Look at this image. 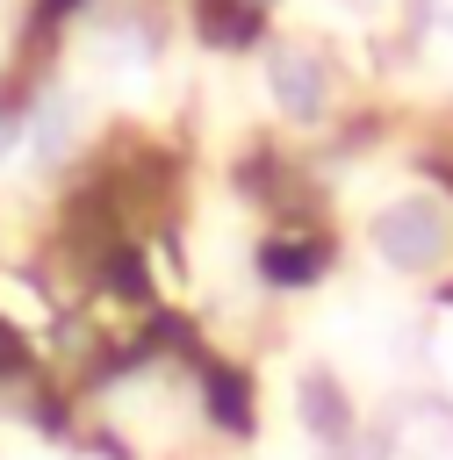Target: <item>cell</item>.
<instances>
[{"mask_svg": "<svg viewBox=\"0 0 453 460\" xmlns=\"http://www.w3.org/2000/svg\"><path fill=\"white\" fill-rule=\"evenodd\" d=\"M273 93H280L288 115H316V108H324V72H316V58L280 50V58H273Z\"/></svg>", "mask_w": 453, "mask_h": 460, "instance_id": "7a4b0ae2", "label": "cell"}, {"mask_svg": "<svg viewBox=\"0 0 453 460\" xmlns=\"http://www.w3.org/2000/svg\"><path fill=\"white\" fill-rule=\"evenodd\" d=\"M374 244H381V259H388L395 273H424V266H439V252H446V216H439L431 201H395V208L374 223Z\"/></svg>", "mask_w": 453, "mask_h": 460, "instance_id": "6da1fadb", "label": "cell"}, {"mask_svg": "<svg viewBox=\"0 0 453 460\" xmlns=\"http://www.w3.org/2000/svg\"><path fill=\"white\" fill-rule=\"evenodd\" d=\"M43 151H65L72 144V108H43V129H36Z\"/></svg>", "mask_w": 453, "mask_h": 460, "instance_id": "3957f363", "label": "cell"}]
</instances>
